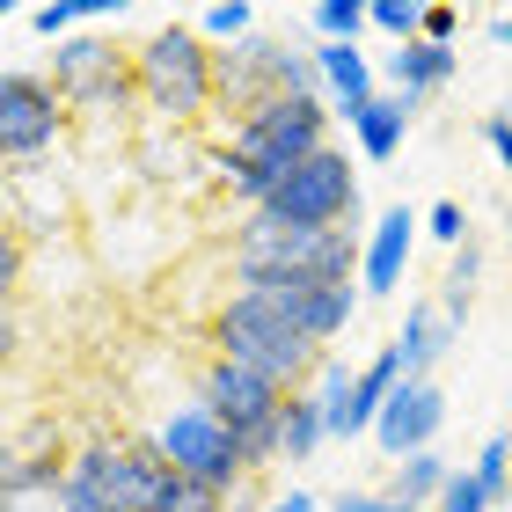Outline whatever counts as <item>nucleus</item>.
Masks as SVG:
<instances>
[{"label":"nucleus","mask_w":512,"mask_h":512,"mask_svg":"<svg viewBox=\"0 0 512 512\" xmlns=\"http://www.w3.org/2000/svg\"><path fill=\"white\" fill-rule=\"evenodd\" d=\"M322 147H337L330 139V103L322 96H271L213 139V183L256 213V205H264L300 161H315Z\"/></svg>","instance_id":"f257e3e1"},{"label":"nucleus","mask_w":512,"mask_h":512,"mask_svg":"<svg viewBox=\"0 0 512 512\" xmlns=\"http://www.w3.org/2000/svg\"><path fill=\"white\" fill-rule=\"evenodd\" d=\"M132 74H139L147 125L205 132V118L220 110V52L198 37V22H161V30H147L132 44Z\"/></svg>","instance_id":"f03ea898"},{"label":"nucleus","mask_w":512,"mask_h":512,"mask_svg":"<svg viewBox=\"0 0 512 512\" xmlns=\"http://www.w3.org/2000/svg\"><path fill=\"white\" fill-rule=\"evenodd\" d=\"M366 242L344 235V227H278L264 213H242V227L227 235V271L235 286H264V278H337V286H359Z\"/></svg>","instance_id":"7ed1b4c3"},{"label":"nucleus","mask_w":512,"mask_h":512,"mask_svg":"<svg viewBox=\"0 0 512 512\" xmlns=\"http://www.w3.org/2000/svg\"><path fill=\"white\" fill-rule=\"evenodd\" d=\"M205 337H213V352L220 359H235V366H249V374H264L271 388H286V395H300V388H315V374H322V344L315 337H300L293 322H278L256 293H227L220 308H213V322H205Z\"/></svg>","instance_id":"20e7f679"},{"label":"nucleus","mask_w":512,"mask_h":512,"mask_svg":"<svg viewBox=\"0 0 512 512\" xmlns=\"http://www.w3.org/2000/svg\"><path fill=\"white\" fill-rule=\"evenodd\" d=\"M74 132H81V118L52 88V74H37V66H8L0 74V161H8V176L44 169L52 154H66Z\"/></svg>","instance_id":"39448f33"},{"label":"nucleus","mask_w":512,"mask_h":512,"mask_svg":"<svg viewBox=\"0 0 512 512\" xmlns=\"http://www.w3.org/2000/svg\"><path fill=\"white\" fill-rule=\"evenodd\" d=\"M198 403L242 439L249 476H264L271 461H278V417H286V403H293L286 388H271L264 374H249V366L220 359V352H205V366H198Z\"/></svg>","instance_id":"423d86ee"},{"label":"nucleus","mask_w":512,"mask_h":512,"mask_svg":"<svg viewBox=\"0 0 512 512\" xmlns=\"http://www.w3.org/2000/svg\"><path fill=\"white\" fill-rule=\"evenodd\" d=\"M264 220H278V227H344V235H374L366 227V205H359V169L344 161V147H322L315 161H300V169L278 183V191L256 205Z\"/></svg>","instance_id":"0eeeda50"},{"label":"nucleus","mask_w":512,"mask_h":512,"mask_svg":"<svg viewBox=\"0 0 512 512\" xmlns=\"http://www.w3.org/2000/svg\"><path fill=\"white\" fill-rule=\"evenodd\" d=\"M147 439L161 447V461H169L183 483H205V491H227V498H235L242 483H256V476H249V461H242V439L227 432L220 417L198 403V395H191V403H176Z\"/></svg>","instance_id":"6e6552de"},{"label":"nucleus","mask_w":512,"mask_h":512,"mask_svg":"<svg viewBox=\"0 0 512 512\" xmlns=\"http://www.w3.org/2000/svg\"><path fill=\"white\" fill-rule=\"evenodd\" d=\"M242 293H256L278 322H293L322 352H330V337H344L352 315H359V286H337V278H264V286H242Z\"/></svg>","instance_id":"1a4fd4ad"},{"label":"nucleus","mask_w":512,"mask_h":512,"mask_svg":"<svg viewBox=\"0 0 512 512\" xmlns=\"http://www.w3.org/2000/svg\"><path fill=\"white\" fill-rule=\"evenodd\" d=\"M439 425H447V388H439V381H403L388 395L381 425H374V447L388 454V469H395V461H410V454H432Z\"/></svg>","instance_id":"9d476101"},{"label":"nucleus","mask_w":512,"mask_h":512,"mask_svg":"<svg viewBox=\"0 0 512 512\" xmlns=\"http://www.w3.org/2000/svg\"><path fill=\"white\" fill-rule=\"evenodd\" d=\"M417 235H425V220L410 213V205H388V213L374 220V235H366V264H359V293H403V271H410V249Z\"/></svg>","instance_id":"9b49d317"},{"label":"nucleus","mask_w":512,"mask_h":512,"mask_svg":"<svg viewBox=\"0 0 512 512\" xmlns=\"http://www.w3.org/2000/svg\"><path fill=\"white\" fill-rule=\"evenodd\" d=\"M315 74H322V103H330V118L359 125L366 103L381 96V66L359 52V44H315Z\"/></svg>","instance_id":"f8f14e48"},{"label":"nucleus","mask_w":512,"mask_h":512,"mask_svg":"<svg viewBox=\"0 0 512 512\" xmlns=\"http://www.w3.org/2000/svg\"><path fill=\"white\" fill-rule=\"evenodd\" d=\"M454 344H461V322L439 308V300H410V308H403L395 352H403V374H410V381H432L439 366L454 359Z\"/></svg>","instance_id":"ddd939ff"},{"label":"nucleus","mask_w":512,"mask_h":512,"mask_svg":"<svg viewBox=\"0 0 512 512\" xmlns=\"http://www.w3.org/2000/svg\"><path fill=\"white\" fill-rule=\"evenodd\" d=\"M454 74H461V52H454V44H432V37L388 44V59H381V88H395V96H410V103L439 96Z\"/></svg>","instance_id":"4468645a"},{"label":"nucleus","mask_w":512,"mask_h":512,"mask_svg":"<svg viewBox=\"0 0 512 512\" xmlns=\"http://www.w3.org/2000/svg\"><path fill=\"white\" fill-rule=\"evenodd\" d=\"M403 381H410V374H403V352H395V337H388L381 352L359 366V388H352V417H344V432H337V439H374L381 410H388V395L403 388Z\"/></svg>","instance_id":"2eb2a0df"},{"label":"nucleus","mask_w":512,"mask_h":512,"mask_svg":"<svg viewBox=\"0 0 512 512\" xmlns=\"http://www.w3.org/2000/svg\"><path fill=\"white\" fill-rule=\"evenodd\" d=\"M410 125H417V103L395 96V88H381V96L366 103V118L352 125V147L366 161H395V154H403V139H410Z\"/></svg>","instance_id":"dca6fc26"},{"label":"nucleus","mask_w":512,"mask_h":512,"mask_svg":"<svg viewBox=\"0 0 512 512\" xmlns=\"http://www.w3.org/2000/svg\"><path fill=\"white\" fill-rule=\"evenodd\" d=\"M322 447H330V417H322L315 388H300L293 403H286V417H278V461L300 469V461H315Z\"/></svg>","instance_id":"f3484780"},{"label":"nucleus","mask_w":512,"mask_h":512,"mask_svg":"<svg viewBox=\"0 0 512 512\" xmlns=\"http://www.w3.org/2000/svg\"><path fill=\"white\" fill-rule=\"evenodd\" d=\"M447 483H454V461L432 447V454H410V461H395V469H388V498L410 505V512H432Z\"/></svg>","instance_id":"a211bd4d"},{"label":"nucleus","mask_w":512,"mask_h":512,"mask_svg":"<svg viewBox=\"0 0 512 512\" xmlns=\"http://www.w3.org/2000/svg\"><path fill=\"white\" fill-rule=\"evenodd\" d=\"M476 286H483V242H469V249H454L447 256V278H439V308H447L454 322H469V308H476Z\"/></svg>","instance_id":"6ab92c4d"},{"label":"nucleus","mask_w":512,"mask_h":512,"mask_svg":"<svg viewBox=\"0 0 512 512\" xmlns=\"http://www.w3.org/2000/svg\"><path fill=\"white\" fill-rule=\"evenodd\" d=\"M308 30L315 44H359V30H374V0H315Z\"/></svg>","instance_id":"aec40b11"},{"label":"nucleus","mask_w":512,"mask_h":512,"mask_svg":"<svg viewBox=\"0 0 512 512\" xmlns=\"http://www.w3.org/2000/svg\"><path fill=\"white\" fill-rule=\"evenodd\" d=\"M469 476L483 483V498H491L498 512H512V432H491L476 447V461H469Z\"/></svg>","instance_id":"412c9836"},{"label":"nucleus","mask_w":512,"mask_h":512,"mask_svg":"<svg viewBox=\"0 0 512 512\" xmlns=\"http://www.w3.org/2000/svg\"><path fill=\"white\" fill-rule=\"evenodd\" d=\"M191 22H198V37L213 44V52H227V44L256 37V8H249V0H213V8H198Z\"/></svg>","instance_id":"4be33fe9"},{"label":"nucleus","mask_w":512,"mask_h":512,"mask_svg":"<svg viewBox=\"0 0 512 512\" xmlns=\"http://www.w3.org/2000/svg\"><path fill=\"white\" fill-rule=\"evenodd\" d=\"M374 30L388 44H417L425 37V8H417V0H374Z\"/></svg>","instance_id":"5701e85b"},{"label":"nucleus","mask_w":512,"mask_h":512,"mask_svg":"<svg viewBox=\"0 0 512 512\" xmlns=\"http://www.w3.org/2000/svg\"><path fill=\"white\" fill-rule=\"evenodd\" d=\"M425 235H432L439 249H447V256L476 242V235H469V213H461V205H454V198H439V205H432V213H425Z\"/></svg>","instance_id":"b1692460"},{"label":"nucleus","mask_w":512,"mask_h":512,"mask_svg":"<svg viewBox=\"0 0 512 512\" xmlns=\"http://www.w3.org/2000/svg\"><path fill=\"white\" fill-rule=\"evenodd\" d=\"M161 512H235V498L227 491H205V483H169V498H161Z\"/></svg>","instance_id":"393cba45"},{"label":"nucleus","mask_w":512,"mask_h":512,"mask_svg":"<svg viewBox=\"0 0 512 512\" xmlns=\"http://www.w3.org/2000/svg\"><path fill=\"white\" fill-rule=\"evenodd\" d=\"M432 512H498V505L483 498V483H476L469 469H454V483L439 491V505H432Z\"/></svg>","instance_id":"a878e982"},{"label":"nucleus","mask_w":512,"mask_h":512,"mask_svg":"<svg viewBox=\"0 0 512 512\" xmlns=\"http://www.w3.org/2000/svg\"><path fill=\"white\" fill-rule=\"evenodd\" d=\"M22 264H30V242H22L15 227H0V286H8V293L22 286Z\"/></svg>","instance_id":"bb28decb"},{"label":"nucleus","mask_w":512,"mask_h":512,"mask_svg":"<svg viewBox=\"0 0 512 512\" xmlns=\"http://www.w3.org/2000/svg\"><path fill=\"white\" fill-rule=\"evenodd\" d=\"M483 147H491L498 169L512 176V110H491V118H483Z\"/></svg>","instance_id":"cd10ccee"},{"label":"nucleus","mask_w":512,"mask_h":512,"mask_svg":"<svg viewBox=\"0 0 512 512\" xmlns=\"http://www.w3.org/2000/svg\"><path fill=\"white\" fill-rule=\"evenodd\" d=\"M330 512H410V505H395L388 491H344Z\"/></svg>","instance_id":"c85d7f7f"},{"label":"nucleus","mask_w":512,"mask_h":512,"mask_svg":"<svg viewBox=\"0 0 512 512\" xmlns=\"http://www.w3.org/2000/svg\"><path fill=\"white\" fill-rule=\"evenodd\" d=\"M425 37L432 44H454L461 37V8H425Z\"/></svg>","instance_id":"c756f323"},{"label":"nucleus","mask_w":512,"mask_h":512,"mask_svg":"<svg viewBox=\"0 0 512 512\" xmlns=\"http://www.w3.org/2000/svg\"><path fill=\"white\" fill-rule=\"evenodd\" d=\"M264 512H322V505H315V491H286V498H271Z\"/></svg>","instance_id":"7c9ffc66"},{"label":"nucleus","mask_w":512,"mask_h":512,"mask_svg":"<svg viewBox=\"0 0 512 512\" xmlns=\"http://www.w3.org/2000/svg\"><path fill=\"white\" fill-rule=\"evenodd\" d=\"M491 37H498L505 52H512V15H491Z\"/></svg>","instance_id":"2f4dec72"},{"label":"nucleus","mask_w":512,"mask_h":512,"mask_svg":"<svg viewBox=\"0 0 512 512\" xmlns=\"http://www.w3.org/2000/svg\"><path fill=\"white\" fill-rule=\"evenodd\" d=\"M22 512H59V505H22Z\"/></svg>","instance_id":"473e14b6"},{"label":"nucleus","mask_w":512,"mask_h":512,"mask_svg":"<svg viewBox=\"0 0 512 512\" xmlns=\"http://www.w3.org/2000/svg\"><path fill=\"white\" fill-rule=\"evenodd\" d=\"M505 256H512V235H505Z\"/></svg>","instance_id":"72a5a7b5"},{"label":"nucleus","mask_w":512,"mask_h":512,"mask_svg":"<svg viewBox=\"0 0 512 512\" xmlns=\"http://www.w3.org/2000/svg\"><path fill=\"white\" fill-rule=\"evenodd\" d=\"M505 110H512V103H505Z\"/></svg>","instance_id":"f704fd0d"}]
</instances>
